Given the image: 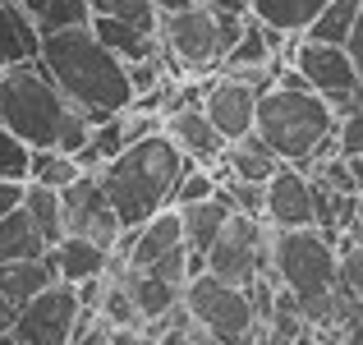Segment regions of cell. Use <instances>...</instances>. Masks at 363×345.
Returning a JSON list of instances; mask_svg holds the SVG:
<instances>
[{"instance_id": "1", "label": "cell", "mask_w": 363, "mask_h": 345, "mask_svg": "<svg viewBox=\"0 0 363 345\" xmlns=\"http://www.w3.org/2000/svg\"><path fill=\"white\" fill-rule=\"evenodd\" d=\"M42 60L60 92L74 102L88 120H106L133 106V79L129 60L116 55L88 23L74 28H46L42 33Z\"/></svg>"}, {"instance_id": "2", "label": "cell", "mask_w": 363, "mask_h": 345, "mask_svg": "<svg viewBox=\"0 0 363 345\" xmlns=\"http://www.w3.org/2000/svg\"><path fill=\"white\" fill-rule=\"evenodd\" d=\"M0 124L33 148H65L74 157L92 143V120L60 92L42 55L0 70Z\"/></svg>"}, {"instance_id": "3", "label": "cell", "mask_w": 363, "mask_h": 345, "mask_svg": "<svg viewBox=\"0 0 363 345\" xmlns=\"http://www.w3.org/2000/svg\"><path fill=\"white\" fill-rule=\"evenodd\" d=\"M189 166H198V161L184 157L166 129H152L143 138H133L124 152H116L97 175H101V189L111 194V203H116L124 230H133L152 221L161 207H175V185Z\"/></svg>"}, {"instance_id": "4", "label": "cell", "mask_w": 363, "mask_h": 345, "mask_svg": "<svg viewBox=\"0 0 363 345\" xmlns=\"http://www.w3.org/2000/svg\"><path fill=\"white\" fill-rule=\"evenodd\" d=\"M276 79L272 88L257 97V133L272 143V152L294 166H313V152L327 133L340 129V115L331 111V102L318 88H308L299 70H285V60L276 55Z\"/></svg>"}, {"instance_id": "5", "label": "cell", "mask_w": 363, "mask_h": 345, "mask_svg": "<svg viewBox=\"0 0 363 345\" xmlns=\"http://www.w3.org/2000/svg\"><path fill=\"white\" fill-rule=\"evenodd\" d=\"M244 23L248 14H230V9L198 0V5H184V9H161L157 33L179 74H207L235 51Z\"/></svg>"}, {"instance_id": "6", "label": "cell", "mask_w": 363, "mask_h": 345, "mask_svg": "<svg viewBox=\"0 0 363 345\" xmlns=\"http://www.w3.org/2000/svg\"><path fill=\"white\" fill-rule=\"evenodd\" d=\"M272 267L294 295H322V290H336L340 248L318 226L272 230Z\"/></svg>"}, {"instance_id": "7", "label": "cell", "mask_w": 363, "mask_h": 345, "mask_svg": "<svg viewBox=\"0 0 363 345\" xmlns=\"http://www.w3.org/2000/svg\"><path fill=\"white\" fill-rule=\"evenodd\" d=\"M184 309L221 345H240V341L257 336V313H253V304H248V290L235 285V281H225V276H216V272L189 276Z\"/></svg>"}, {"instance_id": "8", "label": "cell", "mask_w": 363, "mask_h": 345, "mask_svg": "<svg viewBox=\"0 0 363 345\" xmlns=\"http://www.w3.org/2000/svg\"><path fill=\"white\" fill-rule=\"evenodd\" d=\"M207 272L235 285L253 281L257 272H272V226L253 212H230V221L221 226L212 253H207Z\"/></svg>"}, {"instance_id": "9", "label": "cell", "mask_w": 363, "mask_h": 345, "mask_svg": "<svg viewBox=\"0 0 363 345\" xmlns=\"http://www.w3.org/2000/svg\"><path fill=\"white\" fill-rule=\"evenodd\" d=\"M79 313H83L79 285L74 281H55V285H46L37 300H28L23 309H18V322H14V332H9V345H69Z\"/></svg>"}, {"instance_id": "10", "label": "cell", "mask_w": 363, "mask_h": 345, "mask_svg": "<svg viewBox=\"0 0 363 345\" xmlns=\"http://www.w3.org/2000/svg\"><path fill=\"white\" fill-rule=\"evenodd\" d=\"M60 198H65V230H69V235H88L106 248L120 244L124 221H120L116 203H111V194L101 189L97 170H83L74 185L60 189Z\"/></svg>"}, {"instance_id": "11", "label": "cell", "mask_w": 363, "mask_h": 345, "mask_svg": "<svg viewBox=\"0 0 363 345\" xmlns=\"http://www.w3.org/2000/svg\"><path fill=\"white\" fill-rule=\"evenodd\" d=\"M290 65L308 79V88H318L327 102L345 97V92H354L363 83L354 55H350V46H336V42H313V37H299L294 42V55Z\"/></svg>"}, {"instance_id": "12", "label": "cell", "mask_w": 363, "mask_h": 345, "mask_svg": "<svg viewBox=\"0 0 363 345\" xmlns=\"http://www.w3.org/2000/svg\"><path fill=\"white\" fill-rule=\"evenodd\" d=\"M262 221L272 230H294V226H318L313 212V170L285 161L272 180H267V212Z\"/></svg>"}, {"instance_id": "13", "label": "cell", "mask_w": 363, "mask_h": 345, "mask_svg": "<svg viewBox=\"0 0 363 345\" xmlns=\"http://www.w3.org/2000/svg\"><path fill=\"white\" fill-rule=\"evenodd\" d=\"M257 97H262V92L248 79L225 74V79H216V83L203 88V111H207V120L221 129V138L235 143V138H244V133L257 129Z\"/></svg>"}, {"instance_id": "14", "label": "cell", "mask_w": 363, "mask_h": 345, "mask_svg": "<svg viewBox=\"0 0 363 345\" xmlns=\"http://www.w3.org/2000/svg\"><path fill=\"white\" fill-rule=\"evenodd\" d=\"M175 244H184V212H179V207H161L152 221L124 230L116 248L129 258V267H152L166 248H175Z\"/></svg>"}, {"instance_id": "15", "label": "cell", "mask_w": 363, "mask_h": 345, "mask_svg": "<svg viewBox=\"0 0 363 345\" xmlns=\"http://www.w3.org/2000/svg\"><path fill=\"white\" fill-rule=\"evenodd\" d=\"M161 129H166L170 138L179 143V152L194 157L198 166H216V161L225 157V138H221V129L207 120L203 106H170Z\"/></svg>"}, {"instance_id": "16", "label": "cell", "mask_w": 363, "mask_h": 345, "mask_svg": "<svg viewBox=\"0 0 363 345\" xmlns=\"http://www.w3.org/2000/svg\"><path fill=\"white\" fill-rule=\"evenodd\" d=\"M179 212H184L189 267H194V276H198V272H207V253H212V244H216V235H221V226L230 221L235 203H230V194H225V189H216L212 198H203V203H189V207H179Z\"/></svg>"}, {"instance_id": "17", "label": "cell", "mask_w": 363, "mask_h": 345, "mask_svg": "<svg viewBox=\"0 0 363 345\" xmlns=\"http://www.w3.org/2000/svg\"><path fill=\"white\" fill-rule=\"evenodd\" d=\"M46 253H51L60 281H74V285H79V281H88V276H101V272H106L116 248L97 244V239H88V235H69V230H65V239H55Z\"/></svg>"}, {"instance_id": "18", "label": "cell", "mask_w": 363, "mask_h": 345, "mask_svg": "<svg viewBox=\"0 0 363 345\" xmlns=\"http://www.w3.org/2000/svg\"><path fill=\"white\" fill-rule=\"evenodd\" d=\"M60 281V272H55L51 253L42 258H18V263H0V295H5L14 309H23L28 300H37V295L46 290V285Z\"/></svg>"}, {"instance_id": "19", "label": "cell", "mask_w": 363, "mask_h": 345, "mask_svg": "<svg viewBox=\"0 0 363 345\" xmlns=\"http://www.w3.org/2000/svg\"><path fill=\"white\" fill-rule=\"evenodd\" d=\"M88 28L124 60H147V55H157V42H161V33H152L143 23H129V18H116V14H92Z\"/></svg>"}, {"instance_id": "20", "label": "cell", "mask_w": 363, "mask_h": 345, "mask_svg": "<svg viewBox=\"0 0 363 345\" xmlns=\"http://www.w3.org/2000/svg\"><path fill=\"white\" fill-rule=\"evenodd\" d=\"M221 166L230 170V175H244V180H272L276 170L285 166L281 157L272 152V143L262 138V133H244V138H235V143H225V157H221Z\"/></svg>"}, {"instance_id": "21", "label": "cell", "mask_w": 363, "mask_h": 345, "mask_svg": "<svg viewBox=\"0 0 363 345\" xmlns=\"http://www.w3.org/2000/svg\"><path fill=\"white\" fill-rule=\"evenodd\" d=\"M46 235L37 230V221L28 217V207H14L9 217H0V263H18V258H42L46 253Z\"/></svg>"}, {"instance_id": "22", "label": "cell", "mask_w": 363, "mask_h": 345, "mask_svg": "<svg viewBox=\"0 0 363 345\" xmlns=\"http://www.w3.org/2000/svg\"><path fill=\"white\" fill-rule=\"evenodd\" d=\"M23 207H28V217L37 221V230L46 235V244L65 239V198H60V189L42 185V180H28Z\"/></svg>"}, {"instance_id": "23", "label": "cell", "mask_w": 363, "mask_h": 345, "mask_svg": "<svg viewBox=\"0 0 363 345\" xmlns=\"http://www.w3.org/2000/svg\"><path fill=\"white\" fill-rule=\"evenodd\" d=\"M359 9H363V0H327V5H322V14L308 23V33H303V37H313V42L350 46V33H354V23H359Z\"/></svg>"}, {"instance_id": "24", "label": "cell", "mask_w": 363, "mask_h": 345, "mask_svg": "<svg viewBox=\"0 0 363 345\" xmlns=\"http://www.w3.org/2000/svg\"><path fill=\"white\" fill-rule=\"evenodd\" d=\"M327 0H253V14L281 33H308V23L322 14Z\"/></svg>"}, {"instance_id": "25", "label": "cell", "mask_w": 363, "mask_h": 345, "mask_svg": "<svg viewBox=\"0 0 363 345\" xmlns=\"http://www.w3.org/2000/svg\"><path fill=\"white\" fill-rule=\"evenodd\" d=\"M276 51H272V37H267V23L257 14H248L240 42H235V51L221 60V70H262V65H272Z\"/></svg>"}, {"instance_id": "26", "label": "cell", "mask_w": 363, "mask_h": 345, "mask_svg": "<svg viewBox=\"0 0 363 345\" xmlns=\"http://www.w3.org/2000/svg\"><path fill=\"white\" fill-rule=\"evenodd\" d=\"M79 175H83V161L74 157V152H65V148H33V170H28V180H42V185H51V189H65Z\"/></svg>"}, {"instance_id": "27", "label": "cell", "mask_w": 363, "mask_h": 345, "mask_svg": "<svg viewBox=\"0 0 363 345\" xmlns=\"http://www.w3.org/2000/svg\"><path fill=\"white\" fill-rule=\"evenodd\" d=\"M23 9L37 18V28H74L92 23V0H23Z\"/></svg>"}, {"instance_id": "28", "label": "cell", "mask_w": 363, "mask_h": 345, "mask_svg": "<svg viewBox=\"0 0 363 345\" xmlns=\"http://www.w3.org/2000/svg\"><path fill=\"white\" fill-rule=\"evenodd\" d=\"M33 170V143L0 124V180H28Z\"/></svg>"}, {"instance_id": "29", "label": "cell", "mask_w": 363, "mask_h": 345, "mask_svg": "<svg viewBox=\"0 0 363 345\" xmlns=\"http://www.w3.org/2000/svg\"><path fill=\"white\" fill-rule=\"evenodd\" d=\"M216 189H221V175H216L212 166H189L184 175H179V185H175V207L203 203V198H212Z\"/></svg>"}, {"instance_id": "30", "label": "cell", "mask_w": 363, "mask_h": 345, "mask_svg": "<svg viewBox=\"0 0 363 345\" xmlns=\"http://www.w3.org/2000/svg\"><path fill=\"white\" fill-rule=\"evenodd\" d=\"M92 14H116V18H129V23H143L157 33L161 23V5L157 0H92Z\"/></svg>"}, {"instance_id": "31", "label": "cell", "mask_w": 363, "mask_h": 345, "mask_svg": "<svg viewBox=\"0 0 363 345\" xmlns=\"http://www.w3.org/2000/svg\"><path fill=\"white\" fill-rule=\"evenodd\" d=\"M336 285L350 295V300L363 304V239L359 244H340V276Z\"/></svg>"}, {"instance_id": "32", "label": "cell", "mask_w": 363, "mask_h": 345, "mask_svg": "<svg viewBox=\"0 0 363 345\" xmlns=\"http://www.w3.org/2000/svg\"><path fill=\"white\" fill-rule=\"evenodd\" d=\"M152 272H157L161 281H170V285H179V290H184L189 276H194V267H189V244L166 248V253H161L157 263H152Z\"/></svg>"}, {"instance_id": "33", "label": "cell", "mask_w": 363, "mask_h": 345, "mask_svg": "<svg viewBox=\"0 0 363 345\" xmlns=\"http://www.w3.org/2000/svg\"><path fill=\"white\" fill-rule=\"evenodd\" d=\"M340 152H345V157L363 152V111H354V115L340 120Z\"/></svg>"}, {"instance_id": "34", "label": "cell", "mask_w": 363, "mask_h": 345, "mask_svg": "<svg viewBox=\"0 0 363 345\" xmlns=\"http://www.w3.org/2000/svg\"><path fill=\"white\" fill-rule=\"evenodd\" d=\"M23 194H28V180H0V217L23 207Z\"/></svg>"}, {"instance_id": "35", "label": "cell", "mask_w": 363, "mask_h": 345, "mask_svg": "<svg viewBox=\"0 0 363 345\" xmlns=\"http://www.w3.org/2000/svg\"><path fill=\"white\" fill-rule=\"evenodd\" d=\"M14 322H18V309L0 295V341H9V332H14Z\"/></svg>"}, {"instance_id": "36", "label": "cell", "mask_w": 363, "mask_h": 345, "mask_svg": "<svg viewBox=\"0 0 363 345\" xmlns=\"http://www.w3.org/2000/svg\"><path fill=\"white\" fill-rule=\"evenodd\" d=\"M350 55H354V65H359V74H363V9H359L354 33H350Z\"/></svg>"}, {"instance_id": "37", "label": "cell", "mask_w": 363, "mask_h": 345, "mask_svg": "<svg viewBox=\"0 0 363 345\" xmlns=\"http://www.w3.org/2000/svg\"><path fill=\"white\" fill-rule=\"evenodd\" d=\"M216 9H230V14H253V0H207Z\"/></svg>"}, {"instance_id": "38", "label": "cell", "mask_w": 363, "mask_h": 345, "mask_svg": "<svg viewBox=\"0 0 363 345\" xmlns=\"http://www.w3.org/2000/svg\"><path fill=\"white\" fill-rule=\"evenodd\" d=\"M350 170H354V180H359V189H363V152H354V157H350Z\"/></svg>"}, {"instance_id": "39", "label": "cell", "mask_w": 363, "mask_h": 345, "mask_svg": "<svg viewBox=\"0 0 363 345\" xmlns=\"http://www.w3.org/2000/svg\"><path fill=\"white\" fill-rule=\"evenodd\" d=\"M161 9H184V5H198V0H157Z\"/></svg>"}]
</instances>
